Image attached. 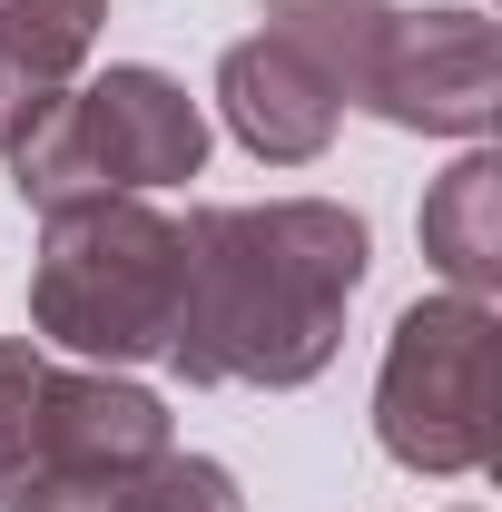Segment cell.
<instances>
[{
  "mask_svg": "<svg viewBox=\"0 0 502 512\" xmlns=\"http://www.w3.org/2000/svg\"><path fill=\"white\" fill-rule=\"evenodd\" d=\"M178 217H158L148 197H79L50 217L40 266H30V325L40 345H60L79 365H148L168 355V325H178Z\"/></svg>",
  "mask_w": 502,
  "mask_h": 512,
  "instance_id": "2",
  "label": "cell"
},
{
  "mask_svg": "<svg viewBox=\"0 0 502 512\" xmlns=\"http://www.w3.org/2000/svg\"><path fill=\"white\" fill-rule=\"evenodd\" d=\"M256 20H266V40H286L335 99H365L375 50H384V30H394V0H256Z\"/></svg>",
  "mask_w": 502,
  "mask_h": 512,
  "instance_id": "9",
  "label": "cell"
},
{
  "mask_svg": "<svg viewBox=\"0 0 502 512\" xmlns=\"http://www.w3.org/2000/svg\"><path fill=\"white\" fill-rule=\"evenodd\" d=\"M217 109H227V128H237V148L266 158V168L325 158V138H335V119H345V99H335L286 40H266V30L217 60Z\"/></svg>",
  "mask_w": 502,
  "mask_h": 512,
  "instance_id": "7",
  "label": "cell"
},
{
  "mask_svg": "<svg viewBox=\"0 0 502 512\" xmlns=\"http://www.w3.org/2000/svg\"><path fill=\"white\" fill-rule=\"evenodd\" d=\"M178 325L168 365L188 384H315L345 345V306L375 266V237L335 197H266V207H197L178 227Z\"/></svg>",
  "mask_w": 502,
  "mask_h": 512,
  "instance_id": "1",
  "label": "cell"
},
{
  "mask_svg": "<svg viewBox=\"0 0 502 512\" xmlns=\"http://www.w3.org/2000/svg\"><path fill=\"white\" fill-rule=\"evenodd\" d=\"M40 384H50L40 335H0V503L30 483V453H40Z\"/></svg>",
  "mask_w": 502,
  "mask_h": 512,
  "instance_id": "11",
  "label": "cell"
},
{
  "mask_svg": "<svg viewBox=\"0 0 502 512\" xmlns=\"http://www.w3.org/2000/svg\"><path fill=\"white\" fill-rule=\"evenodd\" d=\"M178 444L168 404L109 365H50L40 384V453L0 512H119V493Z\"/></svg>",
  "mask_w": 502,
  "mask_h": 512,
  "instance_id": "5",
  "label": "cell"
},
{
  "mask_svg": "<svg viewBox=\"0 0 502 512\" xmlns=\"http://www.w3.org/2000/svg\"><path fill=\"white\" fill-rule=\"evenodd\" d=\"M197 168H207V109L148 60L69 79L60 99L30 119V138L10 148V188H20V207H40V217H60L79 197L178 188Z\"/></svg>",
  "mask_w": 502,
  "mask_h": 512,
  "instance_id": "3",
  "label": "cell"
},
{
  "mask_svg": "<svg viewBox=\"0 0 502 512\" xmlns=\"http://www.w3.org/2000/svg\"><path fill=\"white\" fill-rule=\"evenodd\" d=\"M375 444L404 473H493L502 453V325L483 296H424L384 335Z\"/></svg>",
  "mask_w": 502,
  "mask_h": 512,
  "instance_id": "4",
  "label": "cell"
},
{
  "mask_svg": "<svg viewBox=\"0 0 502 512\" xmlns=\"http://www.w3.org/2000/svg\"><path fill=\"white\" fill-rule=\"evenodd\" d=\"M502 158L493 148H463L453 168H443L434 188H424V256H434V276L453 296H493L502 286Z\"/></svg>",
  "mask_w": 502,
  "mask_h": 512,
  "instance_id": "8",
  "label": "cell"
},
{
  "mask_svg": "<svg viewBox=\"0 0 502 512\" xmlns=\"http://www.w3.org/2000/svg\"><path fill=\"white\" fill-rule=\"evenodd\" d=\"M384 128H414V138H463L483 148L493 138V109H502V60H493V20L443 0V10H394L375 50V79L365 99Z\"/></svg>",
  "mask_w": 502,
  "mask_h": 512,
  "instance_id": "6",
  "label": "cell"
},
{
  "mask_svg": "<svg viewBox=\"0 0 502 512\" xmlns=\"http://www.w3.org/2000/svg\"><path fill=\"white\" fill-rule=\"evenodd\" d=\"M109 0H0V69H20L30 89H69L99 50Z\"/></svg>",
  "mask_w": 502,
  "mask_h": 512,
  "instance_id": "10",
  "label": "cell"
},
{
  "mask_svg": "<svg viewBox=\"0 0 502 512\" xmlns=\"http://www.w3.org/2000/svg\"><path fill=\"white\" fill-rule=\"evenodd\" d=\"M119 512H247V493H237V473H227V463L168 444V453H158V463L119 493Z\"/></svg>",
  "mask_w": 502,
  "mask_h": 512,
  "instance_id": "12",
  "label": "cell"
}]
</instances>
